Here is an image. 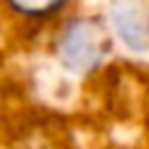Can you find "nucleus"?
I'll return each mask as SVG.
<instances>
[{
	"label": "nucleus",
	"mask_w": 149,
	"mask_h": 149,
	"mask_svg": "<svg viewBox=\"0 0 149 149\" xmlns=\"http://www.w3.org/2000/svg\"><path fill=\"white\" fill-rule=\"evenodd\" d=\"M110 34L94 18H73L58 37V58L73 73H89L110 52Z\"/></svg>",
	"instance_id": "nucleus-1"
},
{
	"label": "nucleus",
	"mask_w": 149,
	"mask_h": 149,
	"mask_svg": "<svg viewBox=\"0 0 149 149\" xmlns=\"http://www.w3.org/2000/svg\"><path fill=\"white\" fill-rule=\"evenodd\" d=\"M110 29L131 50L149 52V3L147 0H113Z\"/></svg>",
	"instance_id": "nucleus-2"
},
{
	"label": "nucleus",
	"mask_w": 149,
	"mask_h": 149,
	"mask_svg": "<svg viewBox=\"0 0 149 149\" xmlns=\"http://www.w3.org/2000/svg\"><path fill=\"white\" fill-rule=\"evenodd\" d=\"M68 0H8V5L24 16H50L60 10Z\"/></svg>",
	"instance_id": "nucleus-3"
}]
</instances>
